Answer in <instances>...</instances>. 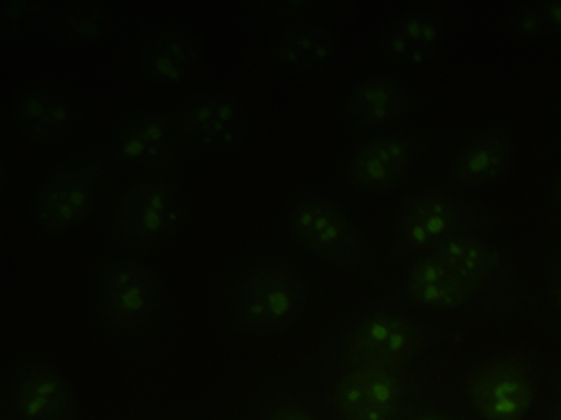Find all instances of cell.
I'll return each instance as SVG.
<instances>
[{
	"label": "cell",
	"instance_id": "1",
	"mask_svg": "<svg viewBox=\"0 0 561 420\" xmlns=\"http://www.w3.org/2000/svg\"><path fill=\"white\" fill-rule=\"evenodd\" d=\"M300 279L277 265H265L249 273L239 287L236 311L250 331L273 334L291 325L306 304Z\"/></svg>",
	"mask_w": 561,
	"mask_h": 420
},
{
	"label": "cell",
	"instance_id": "2",
	"mask_svg": "<svg viewBox=\"0 0 561 420\" xmlns=\"http://www.w3.org/2000/svg\"><path fill=\"white\" fill-rule=\"evenodd\" d=\"M468 398L484 420H523L535 386L526 364L516 357H497L472 370L466 380Z\"/></svg>",
	"mask_w": 561,
	"mask_h": 420
},
{
	"label": "cell",
	"instance_id": "3",
	"mask_svg": "<svg viewBox=\"0 0 561 420\" xmlns=\"http://www.w3.org/2000/svg\"><path fill=\"white\" fill-rule=\"evenodd\" d=\"M468 219L455 198L439 191L419 192L404 202L397 217V242L405 253L424 256L463 234Z\"/></svg>",
	"mask_w": 561,
	"mask_h": 420
},
{
	"label": "cell",
	"instance_id": "4",
	"mask_svg": "<svg viewBox=\"0 0 561 420\" xmlns=\"http://www.w3.org/2000/svg\"><path fill=\"white\" fill-rule=\"evenodd\" d=\"M400 368L366 363L346 369L334 388L345 420H392L402 395Z\"/></svg>",
	"mask_w": 561,
	"mask_h": 420
},
{
	"label": "cell",
	"instance_id": "5",
	"mask_svg": "<svg viewBox=\"0 0 561 420\" xmlns=\"http://www.w3.org/2000/svg\"><path fill=\"white\" fill-rule=\"evenodd\" d=\"M288 221L302 246L324 260L347 264L359 255L356 229L341 209L325 200L309 198L298 202Z\"/></svg>",
	"mask_w": 561,
	"mask_h": 420
},
{
	"label": "cell",
	"instance_id": "6",
	"mask_svg": "<svg viewBox=\"0 0 561 420\" xmlns=\"http://www.w3.org/2000/svg\"><path fill=\"white\" fill-rule=\"evenodd\" d=\"M421 338L409 319L387 312L374 313L353 330L344 350L346 369L366 363L401 368L419 351Z\"/></svg>",
	"mask_w": 561,
	"mask_h": 420
},
{
	"label": "cell",
	"instance_id": "7",
	"mask_svg": "<svg viewBox=\"0 0 561 420\" xmlns=\"http://www.w3.org/2000/svg\"><path fill=\"white\" fill-rule=\"evenodd\" d=\"M183 201L163 184L133 188L121 201L114 223L116 233L131 244L154 243L172 232L181 220Z\"/></svg>",
	"mask_w": 561,
	"mask_h": 420
},
{
	"label": "cell",
	"instance_id": "8",
	"mask_svg": "<svg viewBox=\"0 0 561 420\" xmlns=\"http://www.w3.org/2000/svg\"><path fill=\"white\" fill-rule=\"evenodd\" d=\"M159 287L156 278L141 265L121 261L101 277L98 301L104 316L118 326H135L156 308Z\"/></svg>",
	"mask_w": 561,
	"mask_h": 420
},
{
	"label": "cell",
	"instance_id": "9",
	"mask_svg": "<svg viewBox=\"0 0 561 420\" xmlns=\"http://www.w3.org/2000/svg\"><path fill=\"white\" fill-rule=\"evenodd\" d=\"M405 291L415 304L454 310L465 305L478 289L457 270L430 253L421 256L410 269Z\"/></svg>",
	"mask_w": 561,
	"mask_h": 420
},
{
	"label": "cell",
	"instance_id": "10",
	"mask_svg": "<svg viewBox=\"0 0 561 420\" xmlns=\"http://www.w3.org/2000/svg\"><path fill=\"white\" fill-rule=\"evenodd\" d=\"M410 160L405 141L396 137H377L365 142L356 152L351 173L357 186L385 190L404 174Z\"/></svg>",
	"mask_w": 561,
	"mask_h": 420
},
{
	"label": "cell",
	"instance_id": "11",
	"mask_svg": "<svg viewBox=\"0 0 561 420\" xmlns=\"http://www.w3.org/2000/svg\"><path fill=\"white\" fill-rule=\"evenodd\" d=\"M16 402L26 420H64L73 404L67 384L47 368L32 369L22 376Z\"/></svg>",
	"mask_w": 561,
	"mask_h": 420
},
{
	"label": "cell",
	"instance_id": "12",
	"mask_svg": "<svg viewBox=\"0 0 561 420\" xmlns=\"http://www.w3.org/2000/svg\"><path fill=\"white\" fill-rule=\"evenodd\" d=\"M92 186V175L88 171H70L55 176L41 200L43 223L59 229L81 219L89 209Z\"/></svg>",
	"mask_w": 561,
	"mask_h": 420
},
{
	"label": "cell",
	"instance_id": "13",
	"mask_svg": "<svg viewBox=\"0 0 561 420\" xmlns=\"http://www.w3.org/2000/svg\"><path fill=\"white\" fill-rule=\"evenodd\" d=\"M511 160L512 149L507 141L492 133L484 135L459 153L450 174L456 183L478 185L503 173Z\"/></svg>",
	"mask_w": 561,
	"mask_h": 420
},
{
	"label": "cell",
	"instance_id": "14",
	"mask_svg": "<svg viewBox=\"0 0 561 420\" xmlns=\"http://www.w3.org/2000/svg\"><path fill=\"white\" fill-rule=\"evenodd\" d=\"M174 143L170 125L152 115H140L126 122L118 136V150L124 160L151 164L165 156Z\"/></svg>",
	"mask_w": 561,
	"mask_h": 420
},
{
	"label": "cell",
	"instance_id": "15",
	"mask_svg": "<svg viewBox=\"0 0 561 420\" xmlns=\"http://www.w3.org/2000/svg\"><path fill=\"white\" fill-rule=\"evenodd\" d=\"M237 120L231 105L216 96H205L190 105L184 126L203 149H219L227 144Z\"/></svg>",
	"mask_w": 561,
	"mask_h": 420
},
{
	"label": "cell",
	"instance_id": "16",
	"mask_svg": "<svg viewBox=\"0 0 561 420\" xmlns=\"http://www.w3.org/2000/svg\"><path fill=\"white\" fill-rule=\"evenodd\" d=\"M402 107L399 88L388 79L362 83L348 101V112L362 127H377L393 118Z\"/></svg>",
	"mask_w": 561,
	"mask_h": 420
},
{
	"label": "cell",
	"instance_id": "17",
	"mask_svg": "<svg viewBox=\"0 0 561 420\" xmlns=\"http://www.w3.org/2000/svg\"><path fill=\"white\" fill-rule=\"evenodd\" d=\"M431 254L457 270L478 290L486 280L494 262L493 253L488 245L465 234L448 240Z\"/></svg>",
	"mask_w": 561,
	"mask_h": 420
},
{
	"label": "cell",
	"instance_id": "18",
	"mask_svg": "<svg viewBox=\"0 0 561 420\" xmlns=\"http://www.w3.org/2000/svg\"><path fill=\"white\" fill-rule=\"evenodd\" d=\"M20 118L34 138L48 140L68 130L72 112L64 98L51 93H35L23 101Z\"/></svg>",
	"mask_w": 561,
	"mask_h": 420
},
{
	"label": "cell",
	"instance_id": "19",
	"mask_svg": "<svg viewBox=\"0 0 561 420\" xmlns=\"http://www.w3.org/2000/svg\"><path fill=\"white\" fill-rule=\"evenodd\" d=\"M188 54L186 49H182L179 43L170 42L167 43L158 54H154V62L167 63L170 67H183L188 60Z\"/></svg>",
	"mask_w": 561,
	"mask_h": 420
},
{
	"label": "cell",
	"instance_id": "20",
	"mask_svg": "<svg viewBox=\"0 0 561 420\" xmlns=\"http://www.w3.org/2000/svg\"><path fill=\"white\" fill-rule=\"evenodd\" d=\"M270 420H317L298 407H285L277 410Z\"/></svg>",
	"mask_w": 561,
	"mask_h": 420
},
{
	"label": "cell",
	"instance_id": "21",
	"mask_svg": "<svg viewBox=\"0 0 561 420\" xmlns=\"http://www.w3.org/2000/svg\"><path fill=\"white\" fill-rule=\"evenodd\" d=\"M553 296L556 305L561 314V279L557 282L554 290H553Z\"/></svg>",
	"mask_w": 561,
	"mask_h": 420
},
{
	"label": "cell",
	"instance_id": "22",
	"mask_svg": "<svg viewBox=\"0 0 561 420\" xmlns=\"http://www.w3.org/2000/svg\"><path fill=\"white\" fill-rule=\"evenodd\" d=\"M413 420H453L450 418H447L445 416H438V415H426V416H421V417H417Z\"/></svg>",
	"mask_w": 561,
	"mask_h": 420
},
{
	"label": "cell",
	"instance_id": "23",
	"mask_svg": "<svg viewBox=\"0 0 561 420\" xmlns=\"http://www.w3.org/2000/svg\"><path fill=\"white\" fill-rule=\"evenodd\" d=\"M554 195H556V198L561 207V176L559 177V179L556 182V185H554Z\"/></svg>",
	"mask_w": 561,
	"mask_h": 420
}]
</instances>
